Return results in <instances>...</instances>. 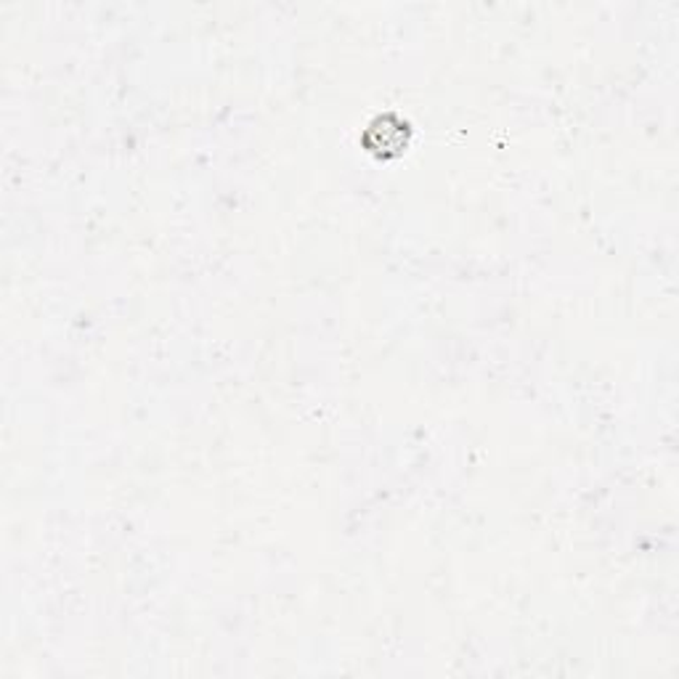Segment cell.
<instances>
[{"label": "cell", "instance_id": "cell-1", "mask_svg": "<svg viewBox=\"0 0 679 679\" xmlns=\"http://www.w3.org/2000/svg\"><path fill=\"white\" fill-rule=\"evenodd\" d=\"M361 142L377 157H393L409 144V125L396 114H380L372 120Z\"/></svg>", "mask_w": 679, "mask_h": 679}]
</instances>
